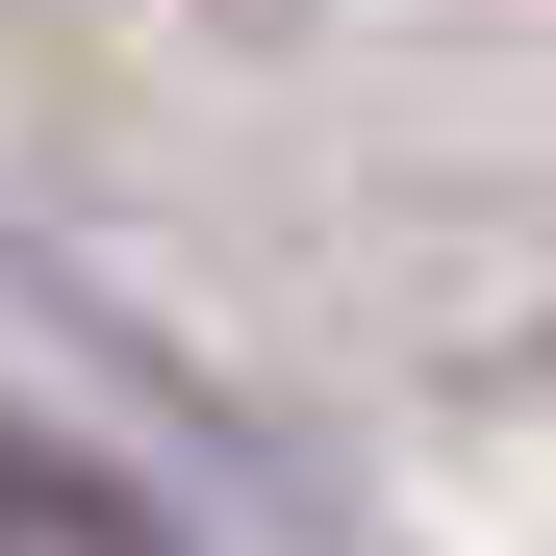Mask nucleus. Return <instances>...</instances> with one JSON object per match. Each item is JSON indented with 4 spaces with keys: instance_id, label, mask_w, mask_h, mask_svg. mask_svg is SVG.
I'll return each mask as SVG.
<instances>
[{
    "instance_id": "1",
    "label": "nucleus",
    "mask_w": 556,
    "mask_h": 556,
    "mask_svg": "<svg viewBox=\"0 0 556 556\" xmlns=\"http://www.w3.org/2000/svg\"><path fill=\"white\" fill-rule=\"evenodd\" d=\"M0 556H152V531H127L102 481H76L51 430H0Z\"/></svg>"
}]
</instances>
